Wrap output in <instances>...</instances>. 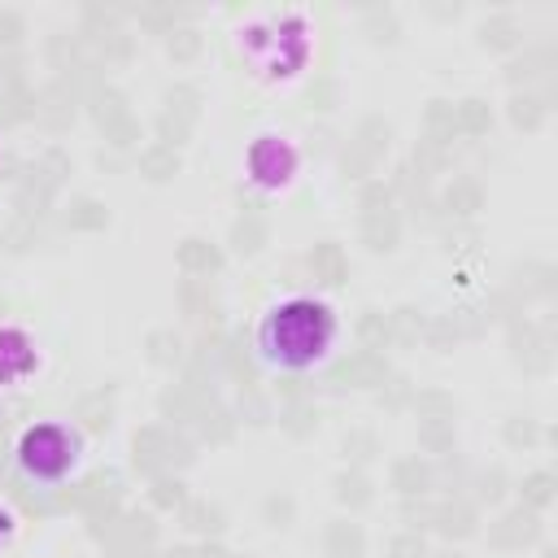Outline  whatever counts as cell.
I'll return each mask as SVG.
<instances>
[{
	"label": "cell",
	"mask_w": 558,
	"mask_h": 558,
	"mask_svg": "<svg viewBox=\"0 0 558 558\" xmlns=\"http://www.w3.org/2000/svg\"><path fill=\"white\" fill-rule=\"evenodd\" d=\"M340 336V318L327 301L318 296H283L275 301L253 331L257 357L279 371V375H305L314 366H323L336 349Z\"/></svg>",
	"instance_id": "6da1fadb"
},
{
	"label": "cell",
	"mask_w": 558,
	"mask_h": 558,
	"mask_svg": "<svg viewBox=\"0 0 558 558\" xmlns=\"http://www.w3.org/2000/svg\"><path fill=\"white\" fill-rule=\"evenodd\" d=\"M13 466L31 488H61L83 466V436L70 423H31L13 445Z\"/></svg>",
	"instance_id": "7a4b0ae2"
}]
</instances>
